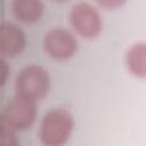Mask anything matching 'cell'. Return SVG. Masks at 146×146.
I'll return each mask as SVG.
<instances>
[{
    "label": "cell",
    "instance_id": "8992f818",
    "mask_svg": "<svg viewBox=\"0 0 146 146\" xmlns=\"http://www.w3.org/2000/svg\"><path fill=\"white\" fill-rule=\"evenodd\" d=\"M26 47L24 31L11 22H2L0 26L1 58H13L23 52Z\"/></svg>",
    "mask_w": 146,
    "mask_h": 146
},
{
    "label": "cell",
    "instance_id": "7a4b0ae2",
    "mask_svg": "<svg viewBox=\"0 0 146 146\" xmlns=\"http://www.w3.org/2000/svg\"><path fill=\"white\" fill-rule=\"evenodd\" d=\"M50 89V75L48 71L40 65L25 66L17 74L15 81L16 95L29 98L31 100H39L43 98Z\"/></svg>",
    "mask_w": 146,
    "mask_h": 146
},
{
    "label": "cell",
    "instance_id": "3957f363",
    "mask_svg": "<svg viewBox=\"0 0 146 146\" xmlns=\"http://www.w3.org/2000/svg\"><path fill=\"white\" fill-rule=\"evenodd\" d=\"M72 29L83 39H95L103 30V19L98 9L88 2H76L68 11Z\"/></svg>",
    "mask_w": 146,
    "mask_h": 146
},
{
    "label": "cell",
    "instance_id": "9c48e42d",
    "mask_svg": "<svg viewBox=\"0 0 146 146\" xmlns=\"http://www.w3.org/2000/svg\"><path fill=\"white\" fill-rule=\"evenodd\" d=\"M0 146H18L17 131L2 121H0Z\"/></svg>",
    "mask_w": 146,
    "mask_h": 146
},
{
    "label": "cell",
    "instance_id": "8fae6325",
    "mask_svg": "<svg viewBox=\"0 0 146 146\" xmlns=\"http://www.w3.org/2000/svg\"><path fill=\"white\" fill-rule=\"evenodd\" d=\"M123 3H124L123 1H100V2H98L99 6L105 7L106 9H114L116 7L122 6Z\"/></svg>",
    "mask_w": 146,
    "mask_h": 146
},
{
    "label": "cell",
    "instance_id": "ba28073f",
    "mask_svg": "<svg viewBox=\"0 0 146 146\" xmlns=\"http://www.w3.org/2000/svg\"><path fill=\"white\" fill-rule=\"evenodd\" d=\"M125 65L133 76L146 79V42H137L127 50Z\"/></svg>",
    "mask_w": 146,
    "mask_h": 146
},
{
    "label": "cell",
    "instance_id": "52a82bcc",
    "mask_svg": "<svg viewBox=\"0 0 146 146\" xmlns=\"http://www.w3.org/2000/svg\"><path fill=\"white\" fill-rule=\"evenodd\" d=\"M44 11V5L40 0H15L11 2V13L19 22L32 24L38 22Z\"/></svg>",
    "mask_w": 146,
    "mask_h": 146
},
{
    "label": "cell",
    "instance_id": "277c9868",
    "mask_svg": "<svg viewBox=\"0 0 146 146\" xmlns=\"http://www.w3.org/2000/svg\"><path fill=\"white\" fill-rule=\"evenodd\" d=\"M2 122L16 131L26 130L32 127L36 117V104L34 100L15 95L5 105L1 115Z\"/></svg>",
    "mask_w": 146,
    "mask_h": 146
},
{
    "label": "cell",
    "instance_id": "5b68a950",
    "mask_svg": "<svg viewBox=\"0 0 146 146\" xmlns=\"http://www.w3.org/2000/svg\"><path fill=\"white\" fill-rule=\"evenodd\" d=\"M43 50L52 59L67 60L72 58L79 48V43L73 33L63 27H54L43 36Z\"/></svg>",
    "mask_w": 146,
    "mask_h": 146
},
{
    "label": "cell",
    "instance_id": "6da1fadb",
    "mask_svg": "<svg viewBox=\"0 0 146 146\" xmlns=\"http://www.w3.org/2000/svg\"><path fill=\"white\" fill-rule=\"evenodd\" d=\"M74 117L65 108L48 111L39 127V138L44 146H63L72 135Z\"/></svg>",
    "mask_w": 146,
    "mask_h": 146
},
{
    "label": "cell",
    "instance_id": "30bf717a",
    "mask_svg": "<svg viewBox=\"0 0 146 146\" xmlns=\"http://www.w3.org/2000/svg\"><path fill=\"white\" fill-rule=\"evenodd\" d=\"M0 72H1L0 83H1V86H5L6 84V81L8 79L9 72H10V67L8 66V64H7V62H6L5 58H1V60H0Z\"/></svg>",
    "mask_w": 146,
    "mask_h": 146
}]
</instances>
